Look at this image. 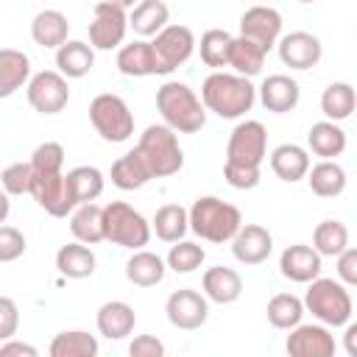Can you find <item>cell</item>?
<instances>
[{"label": "cell", "mask_w": 357, "mask_h": 357, "mask_svg": "<svg viewBox=\"0 0 357 357\" xmlns=\"http://www.w3.org/2000/svg\"><path fill=\"white\" fill-rule=\"evenodd\" d=\"M178 131L167 123H153L139 134V142L134 145L142 159L148 162L153 178H167L184 167V151L178 145Z\"/></svg>", "instance_id": "cell-4"}, {"label": "cell", "mask_w": 357, "mask_h": 357, "mask_svg": "<svg viewBox=\"0 0 357 357\" xmlns=\"http://www.w3.org/2000/svg\"><path fill=\"white\" fill-rule=\"evenodd\" d=\"M165 273H167V259L145 248H137L126 262V279L137 287H153L165 279Z\"/></svg>", "instance_id": "cell-25"}, {"label": "cell", "mask_w": 357, "mask_h": 357, "mask_svg": "<svg viewBox=\"0 0 357 357\" xmlns=\"http://www.w3.org/2000/svg\"><path fill=\"white\" fill-rule=\"evenodd\" d=\"M28 103L33 112L39 114H59L67 103H70V86H67V75H61L59 70H42L28 81Z\"/></svg>", "instance_id": "cell-10"}, {"label": "cell", "mask_w": 357, "mask_h": 357, "mask_svg": "<svg viewBox=\"0 0 357 357\" xmlns=\"http://www.w3.org/2000/svg\"><path fill=\"white\" fill-rule=\"evenodd\" d=\"M165 312H167V321L176 329L192 332V329H201L206 324V318H209V298L204 293L192 290V287H181V290L167 296Z\"/></svg>", "instance_id": "cell-13"}, {"label": "cell", "mask_w": 357, "mask_h": 357, "mask_svg": "<svg viewBox=\"0 0 357 357\" xmlns=\"http://www.w3.org/2000/svg\"><path fill=\"white\" fill-rule=\"evenodd\" d=\"M98 351H100V346H98L95 335H89L84 329L59 332L50 340V349H47L50 357H95Z\"/></svg>", "instance_id": "cell-37"}, {"label": "cell", "mask_w": 357, "mask_h": 357, "mask_svg": "<svg viewBox=\"0 0 357 357\" xmlns=\"http://www.w3.org/2000/svg\"><path fill=\"white\" fill-rule=\"evenodd\" d=\"M265 312H268L271 326H276V329H293V326L301 324L307 307H304V301H301L298 296H293V293H276V296L268 301V310H265Z\"/></svg>", "instance_id": "cell-38"}, {"label": "cell", "mask_w": 357, "mask_h": 357, "mask_svg": "<svg viewBox=\"0 0 357 357\" xmlns=\"http://www.w3.org/2000/svg\"><path fill=\"white\" fill-rule=\"evenodd\" d=\"M128 354L131 357H162L165 354V343L153 335H137L128 346Z\"/></svg>", "instance_id": "cell-48"}, {"label": "cell", "mask_w": 357, "mask_h": 357, "mask_svg": "<svg viewBox=\"0 0 357 357\" xmlns=\"http://www.w3.org/2000/svg\"><path fill=\"white\" fill-rule=\"evenodd\" d=\"M243 226V215L234 204L220 201L218 195H201L190 206V229L206 243H231Z\"/></svg>", "instance_id": "cell-3"}, {"label": "cell", "mask_w": 357, "mask_h": 357, "mask_svg": "<svg viewBox=\"0 0 357 357\" xmlns=\"http://www.w3.org/2000/svg\"><path fill=\"white\" fill-rule=\"evenodd\" d=\"M257 95H259V103L273 112V114H287L298 106V98H301V89H298V81L284 75V73H273L268 75L259 86H257Z\"/></svg>", "instance_id": "cell-19"}, {"label": "cell", "mask_w": 357, "mask_h": 357, "mask_svg": "<svg viewBox=\"0 0 357 357\" xmlns=\"http://www.w3.org/2000/svg\"><path fill=\"white\" fill-rule=\"evenodd\" d=\"M231 33L223 31V28H209L201 33V42H198V53H201V61L206 67H229V50H231Z\"/></svg>", "instance_id": "cell-40"}, {"label": "cell", "mask_w": 357, "mask_h": 357, "mask_svg": "<svg viewBox=\"0 0 357 357\" xmlns=\"http://www.w3.org/2000/svg\"><path fill=\"white\" fill-rule=\"evenodd\" d=\"M67 181H70V190L75 195V204H89L95 201L100 192H103V173L92 165H78L67 173Z\"/></svg>", "instance_id": "cell-41"}, {"label": "cell", "mask_w": 357, "mask_h": 357, "mask_svg": "<svg viewBox=\"0 0 357 357\" xmlns=\"http://www.w3.org/2000/svg\"><path fill=\"white\" fill-rule=\"evenodd\" d=\"M151 178H153V173H151L148 162L142 159V153H139L137 148L112 162V184H114L117 190H123V192L139 190V187H145Z\"/></svg>", "instance_id": "cell-24"}, {"label": "cell", "mask_w": 357, "mask_h": 357, "mask_svg": "<svg viewBox=\"0 0 357 357\" xmlns=\"http://www.w3.org/2000/svg\"><path fill=\"white\" fill-rule=\"evenodd\" d=\"M0 201H3V209H0V220L6 223V218H8V192H6V195H3Z\"/></svg>", "instance_id": "cell-52"}, {"label": "cell", "mask_w": 357, "mask_h": 357, "mask_svg": "<svg viewBox=\"0 0 357 357\" xmlns=\"http://www.w3.org/2000/svg\"><path fill=\"white\" fill-rule=\"evenodd\" d=\"M337 276L343 284L357 287V248H346L337 257Z\"/></svg>", "instance_id": "cell-49"}, {"label": "cell", "mask_w": 357, "mask_h": 357, "mask_svg": "<svg viewBox=\"0 0 357 357\" xmlns=\"http://www.w3.org/2000/svg\"><path fill=\"white\" fill-rule=\"evenodd\" d=\"M284 349L290 357H332L335 354V335L326 324H298L290 329Z\"/></svg>", "instance_id": "cell-14"}, {"label": "cell", "mask_w": 357, "mask_h": 357, "mask_svg": "<svg viewBox=\"0 0 357 357\" xmlns=\"http://www.w3.org/2000/svg\"><path fill=\"white\" fill-rule=\"evenodd\" d=\"M31 78H33L31 75V59L22 50L3 47L0 50V98H11Z\"/></svg>", "instance_id": "cell-27"}, {"label": "cell", "mask_w": 357, "mask_h": 357, "mask_svg": "<svg viewBox=\"0 0 357 357\" xmlns=\"http://www.w3.org/2000/svg\"><path fill=\"white\" fill-rule=\"evenodd\" d=\"M357 109V89L346 81H332L324 95H321V112L326 114V120H346L351 117V112Z\"/></svg>", "instance_id": "cell-36"}, {"label": "cell", "mask_w": 357, "mask_h": 357, "mask_svg": "<svg viewBox=\"0 0 357 357\" xmlns=\"http://www.w3.org/2000/svg\"><path fill=\"white\" fill-rule=\"evenodd\" d=\"M195 33L187 25H167L153 36V50L159 61V73L167 75L176 67H181L195 53Z\"/></svg>", "instance_id": "cell-11"}, {"label": "cell", "mask_w": 357, "mask_h": 357, "mask_svg": "<svg viewBox=\"0 0 357 357\" xmlns=\"http://www.w3.org/2000/svg\"><path fill=\"white\" fill-rule=\"evenodd\" d=\"M103 229H106V240L120 245V248H142L151 240L153 226L126 201H112L103 206Z\"/></svg>", "instance_id": "cell-6"}, {"label": "cell", "mask_w": 357, "mask_h": 357, "mask_svg": "<svg viewBox=\"0 0 357 357\" xmlns=\"http://www.w3.org/2000/svg\"><path fill=\"white\" fill-rule=\"evenodd\" d=\"M307 184L318 198H335L346 190V170L335 159H321L318 165L310 167Z\"/></svg>", "instance_id": "cell-33"}, {"label": "cell", "mask_w": 357, "mask_h": 357, "mask_svg": "<svg viewBox=\"0 0 357 357\" xmlns=\"http://www.w3.org/2000/svg\"><path fill=\"white\" fill-rule=\"evenodd\" d=\"M265 56H268V50L259 47L254 39L234 36L231 39V50H229V67H234V73H240L245 78H254V75L262 73Z\"/></svg>", "instance_id": "cell-35"}, {"label": "cell", "mask_w": 357, "mask_h": 357, "mask_svg": "<svg viewBox=\"0 0 357 357\" xmlns=\"http://www.w3.org/2000/svg\"><path fill=\"white\" fill-rule=\"evenodd\" d=\"M307 145L321 159H335L346 151V131L335 120H318L307 131Z\"/></svg>", "instance_id": "cell-29"}, {"label": "cell", "mask_w": 357, "mask_h": 357, "mask_svg": "<svg viewBox=\"0 0 357 357\" xmlns=\"http://www.w3.org/2000/svg\"><path fill=\"white\" fill-rule=\"evenodd\" d=\"M201 287H204V296L215 304H234L240 296H243V279L234 268H226V265H215V268H206L204 271V279H201Z\"/></svg>", "instance_id": "cell-21"}, {"label": "cell", "mask_w": 357, "mask_h": 357, "mask_svg": "<svg viewBox=\"0 0 357 357\" xmlns=\"http://www.w3.org/2000/svg\"><path fill=\"white\" fill-rule=\"evenodd\" d=\"M128 14L123 6L112 0H100L95 6L92 22H89V45L95 50H114L123 45L126 31H128Z\"/></svg>", "instance_id": "cell-9"}, {"label": "cell", "mask_w": 357, "mask_h": 357, "mask_svg": "<svg viewBox=\"0 0 357 357\" xmlns=\"http://www.w3.org/2000/svg\"><path fill=\"white\" fill-rule=\"evenodd\" d=\"M28 248L25 234L14 226H0V262H14Z\"/></svg>", "instance_id": "cell-45"}, {"label": "cell", "mask_w": 357, "mask_h": 357, "mask_svg": "<svg viewBox=\"0 0 357 357\" xmlns=\"http://www.w3.org/2000/svg\"><path fill=\"white\" fill-rule=\"evenodd\" d=\"M273 251V237L259 223H243L231 240V254L240 265H262Z\"/></svg>", "instance_id": "cell-17"}, {"label": "cell", "mask_w": 357, "mask_h": 357, "mask_svg": "<svg viewBox=\"0 0 357 357\" xmlns=\"http://www.w3.org/2000/svg\"><path fill=\"white\" fill-rule=\"evenodd\" d=\"M343 351L349 357H357V321L346 324V329H343Z\"/></svg>", "instance_id": "cell-51"}, {"label": "cell", "mask_w": 357, "mask_h": 357, "mask_svg": "<svg viewBox=\"0 0 357 357\" xmlns=\"http://www.w3.org/2000/svg\"><path fill=\"white\" fill-rule=\"evenodd\" d=\"M156 109L162 120L178 134H195L206 126L204 100L195 95V89H190L181 81H165L156 89Z\"/></svg>", "instance_id": "cell-2"}, {"label": "cell", "mask_w": 357, "mask_h": 357, "mask_svg": "<svg viewBox=\"0 0 357 357\" xmlns=\"http://www.w3.org/2000/svg\"><path fill=\"white\" fill-rule=\"evenodd\" d=\"M89 123L106 142H126L134 134V114L120 95L103 92L89 103Z\"/></svg>", "instance_id": "cell-7"}, {"label": "cell", "mask_w": 357, "mask_h": 357, "mask_svg": "<svg viewBox=\"0 0 357 357\" xmlns=\"http://www.w3.org/2000/svg\"><path fill=\"white\" fill-rule=\"evenodd\" d=\"M201 100H204L206 112H215L223 120H237L254 109L257 86L251 84V78H245L240 73L215 70L201 84Z\"/></svg>", "instance_id": "cell-1"}, {"label": "cell", "mask_w": 357, "mask_h": 357, "mask_svg": "<svg viewBox=\"0 0 357 357\" xmlns=\"http://www.w3.org/2000/svg\"><path fill=\"white\" fill-rule=\"evenodd\" d=\"M36 354H39L36 346L22 343V340H14V337L3 340V346H0V357H36Z\"/></svg>", "instance_id": "cell-50"}, {"label": "cell", "mask_w": 357, "mask_h": 357, "mask_svg": "<svg viewBox=\"0 0 357 357\" xmlns=\"http://www.w3.org/2000/svg\"><path fill=\"white\" fill-rule=\"evenodd\" d=\"M112 3H117V6H123V8H134L139 0H112Z\"/></svg>", "instance_id": "cell-53"}, {"label": "cell", "mask_w": 357, "mask_h": 357, "mask_svg": "<svg viewBox=\"0 0 357 357\" xmlns=\"http://www.w3.org/2000/svg\"><path fill=\"white\" fill-rule=\"evenodd\" d=\"M271 170L282 181L296 184V181L307 178V173H310V153L296 142H282L271 151Z\"/></svg>", "instance_id": "cell-23"}, {"label": "cell", "mask_w": 357, "mask_h": 357, "mask_svg": "<svg viewBox=\"0 0 357 357\" xmlns=\"http://www.w3.org/2000/svg\"><path fill=\"white\" fill-rule=\"evenodd\" d=\"M268 156V131L259 120H240L226 142V162L259 167Z\"/></svg>", "instance_id": "cell-8"}, {"label": "cell", "mask_w": 357, "mask_h": 357, "mask_svg": "<svg viewBox=\"0 0 357 357\" xmlns=\"http://www.w3.org/2000/svg\"><path fill=\"white\" fill-rule=\"evenodd\" d=\"M117 70L128 78H145V75H162L153 42L148 39H134L117 50Z\"/></svg>", "instance_id": "cell-20"}, {"label": "cell", "mask_w": 357, "mask_h": 357, "mask_svg": "<svg viewBox=\"0 0 357 357\" xmlns=\"http://www.w3.org/2000/svg\"><path fill=\"white\" fill-rule=\"evenodd\" d=\"M17 324H20V310H17V304H14V298L3 296V298H0V340L14 337Z\"/></svg>", "instance_id": "cell-47"}, {"label": "cell", "mask_w": 357, "mask_h": 357, "mask_svg": "<svg viewBox=\"0 0 357 357\" xmlns=\"http://www.w3.org/2000/svg\"><path fill=\"white\" fill-rule=\"evenodd\" d=\"M304 307H307V312H312L315 321H321L326 326H346L354 312L346 284L326 279V276H318L310 282V287L304 293Z\"/></svg>", "instance_id": "cell-5"}, {"label": "cell", "mask_w": 357, "mask_h": 357, "mask_svg": "<svg viewBox=\"0 0 357 357\" xmlns=\"http://www.w3.org/2000/svg\"><path fill=\"white\" fill-rule=\"evenodd\" d=\"M167 20H170V11L162 0H139L128 14V25L139 39L156 36L162 28H167Z\"/></svg>", "instance_id": "cell-30"}, {"label": "cell", "mask_w": 357, "mask_h": 357, "mask_svg": "<svg viewBox=\"0 0 357 357\" xmlns=\"http://www.w3.org/2000/svg\"><path fill=\"white\" fill-rule=\"evenodd\" d=\"M70 231L75 240L95 245L100 240H106V229H103V206H98L95 201L75 206V212L70 215Z\"/></svg>", "instance_id": "cell-32"}, {"label": "cell", "mask_w": 357, "mask_h": 357, "mask_svg": "<svg viewBox=\"0 0 357 357\" xmlns=\"http://www.w3.org/2000/svg\"><path fill=\"white\" fill-rule=\"evenodd\" d=\"M0 181H3V190L8 195L31 192V184H33V165H31V159L28 162H14V165L3 167Z\"/></svg>", "instance_id": "cell-44"}, {"label": "cell", "mask_w": 357, "mask_h": 357, "mask_svg": "<svg viewBox=\"0 0 357 357\" xmlns=\"http://www.w3.org/2000/svg\"><path fill=\"white\" fill-rule=\"evenodd\" d=\"M33 201L53 218H67L75 212V195L70 190V181H67V173H50V176H39L33 173V184H31V192Z\"/></svg>", "instance_id": "cell-12"}, {"label": "cell", "mask_w": 357, "mask_h": 357, "mask_svg": "<svg viewBox=\"0 0 357 357\" xmlns=\"http://www.w3.org/2000/svg\"><path fill=\"white\" fill-rule=\"evenodd\" d=\"M276 50H279L282 64L290 67V70H310L324 56L321 39L315 33H310V31H290V33H284L279 39Z\"/></svg>", "instance_id": "cell-16"}, {"label": "cell", "mask_w": 357, "mask_h": 357, "mask_svg": "<svg viewBox=\"0 0 357 357\" xmlns=\"http://www.w3.org/2000/svg\"><path fill=\"white\" fill-rule=\"evenodd\" d=\"M95 324H98V332L106 340H123L134 332L137 315H134V307L126 304V301H106V304H100V310L95 315Z\"/></svg>", "instance_id": "cell-22"}, {"label": "cell", "mask_w": 357, "mask_h": 357, "mask_svg": "<svg viewBox=\"0 0 357 357\" xmlns=\"http://www.w3.org/2000/svg\"><path fill=\"white\" fill-rule=\"evenodd\" d=\"M223 178L234 190H254L259 184V167H245V165H223Z\"/></svg>", "instance_id": "cell-46"}, {"label": "cell", "mask_w": 357, "mask_h": 357, "mask_svg": "<svg viewBox=\"0 0 357 357\" xmlns=\"http://www.w3.org/2000/svg\"><path fill=\"white\" fill-rule=\"evenodd\" d=\"M240 36L254 39L259 47L271 50L282 39V14L273 6H251L240 17Z\"/></svg>", "instance_id": "cell-15"}, {"label": "cell", "mask_w": 357, "mask_h": 357, "mask_svg": "<svg viewBox=\"0 0 357 357\" xmlns=\"http://www.w3.org/2000/svg\"><path fill=\"white\" fill-rule=\"evenodd\" d=\"M151 226L162 243H178L190 231V209H184L181 204H165L156 209Z\"/></svg>", "instance_id": "cell-34"}, {"label": "cell", "mask_w": 357, "mask_h": 357, "mask_svg": "<svg viewBox=\"0 0 357 357\" xmlns=\"http://www.w3.org/2000/svg\"><path fill=\"white\" fill-rule=\"evenodd\" d=\"M165 259H167V268L173 273H192L195 268L204 265L206 251L198 243H192V240H178V243L170 245V251H167Z\"/></svg>", "instance_id": "cell-42"}, {"label": "cell", "mask_w": 357, "mask_h": 357, "mask_svg": "<svg viewBox=\"0 0 357 357\" xmlns=\"http://www.w3.org/2000/svg\"><path fill=\"white\" fill-rule=\"evenodd\" d=\"M312 245L321 257H340L349 248V229L340 220H321L312 231Z\"/></svg>", "instance_id": "cell-39"}, {"label": "cell", "mask_w": 357, "mask_h": 357, "mask_svg": "<svg viewBox=\"0 0 357 357\" xmlns=\"http://www.w3.org/2000/svg\"><path fill=\"white\" fill-rule=\"evenodd\" d=\"M31 165H33V173H39V176L61 173V167H64V148L59 142H42V145L33 148Z\"/></svg>", "instance_id": "cell-43"}, {"label": "cell", "mask_w": 357, "mask_h": 357, "mask_svg": "<svg viewBox=\"0 0 357 357\" xmlns=\"http://www.w3.org/2000/svg\"><path fill=\"white\" fill-rule=\"evenodd\" d=\"M95 265H98V259H95L92 248L81 240L67 243L56 251V268L67 279H86V276L95 273Z\"/></svg>", "instance_id": "cell-28"}, {"label": "cell", "mask_w": 357, "mask_h": 357, "mask_svg": "<svg viewBox=\"0 0 357 357\" xmlns=\"http://www.w3.org/2000/svg\"><path fill=\"white\" fill-rule=\"evenodd\" d=\"M95 67V47L78 39L64 42L56 50V70L67 78H84Z\"/></svg>", "instance_id": "cell-31"}, {"label": "cell", "mask_w": 357, "mask_h": 357, "mask_svg": "<svg viewBox=\"0 0 357 357\" xmlns=\"http://www.w3.org/2000/svg\"><path fill=\"white\" fill-rule=\"evenodd\" d=\"M298 3H315V0H298Z\"/></svg>", "instance_id": "cell-54"}, {"label": "cell", "mask_w": 357, "mask_h": 357, "mask_svg": "<svg viewBox=\"0 0 357 357\" xmlns=\"http://www.w3.org/2000/svg\"><path fill=\"white\" fill-rule=\"evenodd\" d=\"M321 254L315 251V245H304V243H296V245H287L279 257V271L284 279L290 282H298V284H310L312 279L321 276Z\"/></svg>", "instance_id": "cell-18"}, {"label": "cell", "mask_w": 357, "mask_h": 357, "mask_svg": "<svg viewBox=\"0 0 357 357\" xmlns=\"http://www.w3.org/2000/svg\"><path fill=\"white\" fill-rule=\"evenodd\" d=\"M67 33H70V22L61 11L56 8H45L33 17L31 22V36L39 47H47V50H59L64 42H67Z\"/></svg>", "instance_id": "cell-26"}]
</instances>
